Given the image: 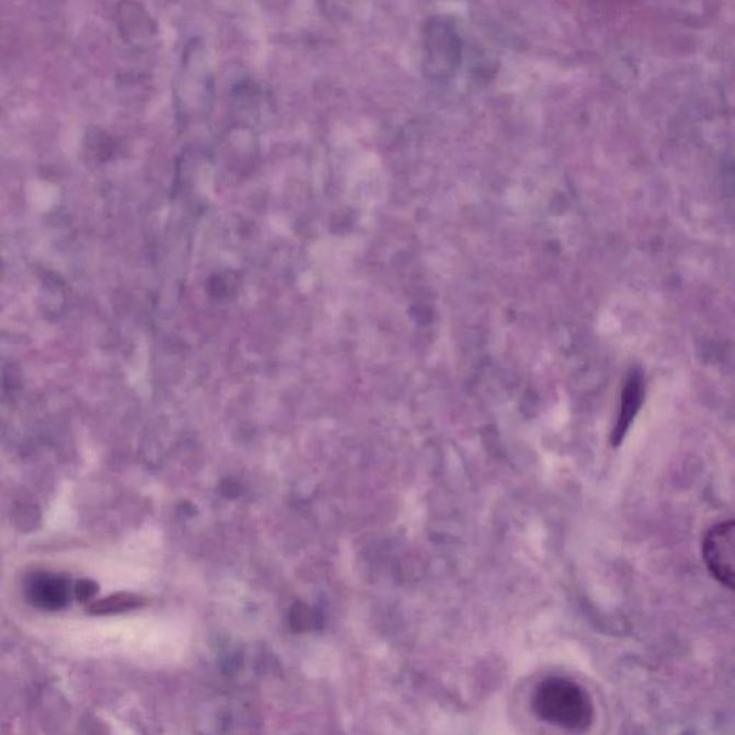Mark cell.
<instances>
[{"instance_id":"6","label":"cell","mask_w":735,"mask_h":735,"mask_svg":"<svg viewBox=\"0 0 735 735\" xmlns=\"http://www.w3.org/2000/svg\"><path fill=\"white\" fill-rule=\"evenodd\" d=\"M96 592H99V586H96L94 582L81 581L80 584L77 585L76 595L82 602H87V600L94 598Z\"/></svg>"},{"instance_id":"2","label":"cell","mask_w":735,"mask_h":735,"mask_svg":"<svg viewBox=\"0 0 735 735\" xmlns=\"http://www.w3.org/2000/svg\"><path fill=\"white\" fill-rule=\"evenodd\" d=\"M702 559L711 575L735 592V520L723 521L707 531Z\"/></svg>"},{"instance_id":"1","label":"cell","mask_w":735,"mask_h":735,"mask_svg":"<svg viewBox=\"0 0 735 735\" xmlns=\"http://www.w3.org/2000/svg\"><path fill=\"white\" fill-rule=\"evenodd\" d=\"M531 709L544 723L573 734L589 732L595 705L589 692L572 679L552 677L540 682L531 697Z\"/></svg>"},{"instance_id":"5","label":"cell","mask_w":735,"mask_h":735,"mask_svg":"<svg viewBox=\"0 0 735 735\" xmlns=\"http://www.w3.org/2000/svg\"><path fill=\"white\" fill-rule=\"evenodd\" d=\"M145 599L141 596L133 594H117L106 596V598L96 600V602L91 604L90 613L92 615H113V613H123L128 612V610H134L141 608L145 605Z\"/></svg>"},{"instance_id":"3","label":"cell","mask_w":735,"mask_h":735,"mask_svg":"<svg viewBox=\"0 0 735 735\" xmlns=\"http://www.w3.org/2000/svg\"><path fill=\"white\" fill-rule=\"evenodd\" d=\"M645 395L644 374L640 368L631 369L628 374L625 383H623L621 394V406H619V414L617 424H615L612 433L613 446L621 444L625 438L628 429H630L636 414L640 413L642 402Z\"/></svg>"},{"instance_id":"4","label":"cell","mask_w":735,"mask_h":735,"mask_svg":"<svg viewBox=\"0 0 735 735\" xmlns=\"http://www.w3.org/2000/svg\"><path fill=\"white\" fill-rule=\"evenodd\" d=\"M68 592V584L61 577L44 575L32 582L30 596L38 607L59 609L67 604Z\"/></svg>"}]
</instances>
